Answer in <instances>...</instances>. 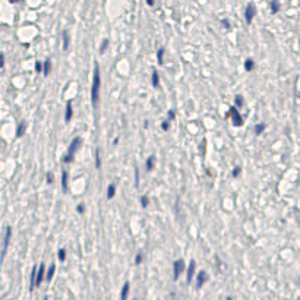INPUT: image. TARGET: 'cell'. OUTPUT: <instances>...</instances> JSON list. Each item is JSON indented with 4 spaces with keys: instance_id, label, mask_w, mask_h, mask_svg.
<instances>
[{
    "instance_id": "6da1fadb",
    "label": "cell",
    "mask_w": 300,
    "mask_h": 300,
    "mask_svg": "<svg viewBox=\"0 0 300 300\" xmlns=\"http://www.w3.org/2000/svg\"><path fill=\"white\" fill-rule=\"evenodd\" d=\"M100 88H101V76H100V67L98 63L94 66V76H92V85H91V103L94 108H97L98 101H100Z\"/></svg>"
},
{
    "instance_id": "7a4b0ae2",
    "label": "cell",
    "mask_w": 300,
    "mask_h": 300,
    "mask_svg": "<svg viewBox=\"0 0 300 300\" xmlns=\"http://www.w3.org/2000/svg\"><path fill=\"white\" fill-rule=\"evenodd\" d=\"M81 145H82V138H75L69 144V148H67V154L65 157H63V163H72L73 160H75V154H76V151H79V148H81Z\"/></svg>"
},
{
    "instance_id": "3957f363",
    "label": "cell",
    "mask_w": 300,
    "mask_h": 300,
    "mask_svg": "<svg viewBox=\"0 0 300 300\" xmlns=\"http://www.w3.org/2000/svg\"><path fill=\"white\" fill-rule=\"evenodd\" d=\"M228 116H230V119H231V123H233L236 128H240V126H243L245 120H243L242 114H240L239 110H237V108H236L234 106L230 108V111H228Z\"/></svg>"
},
{
    "instance_id": "277c9868",
    "label": "cell",
    "mask_w": 300,
    "mask_h": 300,
    "mask_svg": "<svg viewBox=\"0 0 300 300\" xmlns=\"http://www.w3.org/2000/svg\"><path fill=\"white\" fill-rule=\"evenodd\" d=\"M184 271V261L183 259H177V261H174L173 264V278H174V281H177L179 277H180V274Z\"/></svg>"
},
{
    "instance_id": "5b68a950",
    "label": "cell",
    "mask_w": 300,
    "mask_h": 300,
    "mask_svg": "<svg viewBox=\"0 0 300 300\" xmlns=\"http://www.w3.org/2000/svg\"><path fill=\"white\" fill-rule=\"evenodd\" d=\"M11 237H12V227L7 226L6 227V233H5V240H3V250H2V261L6 255V250L9 247V243H11Z\"/></svg>"
},
{
    "instance_id": "8992f818",
    "label": "cell",
    "mask_w": 300,
    "mask_h": 300,
    "mask_svg": "<svg viewBox=\"0 0 300 300\" xmlns=\"http://www.w3.org/2000/svg\"><path fill=\"white\" fill-rule=\"evenodd\" d=\"M255 13H256L255 6L252 5V3H249V5L246 6V11H245V19H246V22H247V23L252 22V21H253V18H255Z\"/></svg>"
},
{
    "instance_id": "52a82bcc",
    "label": "cell",
    "mask_w": 300,
    "mask_h": 300,
    "mask_svg": "<svg viewBox=\"0 0 300 300\" xmlns=\"http://www.w3.org/2000/svg\"><path fill=\"white\" fill-rule=\"evenodd\" d=\"M44 274H45V267L44 264H41L40 268L37 269V278H35V287L41 285V283L44 281Z\"/></svg>"
},
{
    "instance_id": "ba28073f",
    "label": "cell",
    "mask_w": 300,
    "mask_h": 300,
    "mask_svg": "<svg viewBox=\"0 0 300 300\" xmlns=\"http://www.w3.org/2000/svg\"><path fill=\"white\" fill-rule=\"evenodd\" d=\"M206 281H208V274L205 271H199L196 275V289H201Z\"/></svg>"
},
{
    "instance_id": "9c48e42d",
    "label": "cell",
    "mask_w": 300,
    "mask_h": 300,
    "mask_svg": "<svg viewBox=\"0 0 300 300\" xmlns=\"http://www.w3.org/2000/svg\"><path fill=\"white\" fill-rule=\"evenodd\" d=\"M195 267H196V262L192 259L190 261V264H189V267H188V275H186V281L188 283H192V280H193V274H195Z\"/></svg>"
},
{
    "instance_id": "30bf717a",
    "label": "cell",
    "mask_w": 300,
    "mask_h": 300,
    "mask_svg": "<svg viewBox=\"0 0 300 300\" xmlns=\"http://www.w3.org/2000/svg\"><path fill=\"white\" fill-rule=\"evenodd\" d=\"M73 116V107H72V101H67L66 104V111H65V122H70Z\"/></svg>"
},
{
    "instance_id": "8fae6325",
    "label": "cell",
    "mask_w": 300,
    "mask_h": 300,
    "mask_svg": "<svg viewBox=\"0 0 300 300\" xmlns=\"http://www.w3.org/2000/svg\"><path fill=\"white\" fill-rule=\"evenodd\" d=\"M129 289H130V284H129V283H125V284H123L122 293H120V300H126V299H128Z\"/></svg>"
},
{
    "instance_id": "7c38bea8",
    "label": "cell",
    "mask_w": 300,
    "mask_h": 300,
    "mask_svg": "<svg viewBox=\"0 0 300 300\" xmlns=\"http://www.w3.org/2000/svg\"><path fill=\"white\" fill-rule=\"evenodd\" d=\"M25 130H27V122H21L19 125H18V129H16V136H18V138L23 136Z\"/></svg>"
},
{
    "instance_id": "4fadbf2b",
    "label": "cell",
    "mask_w": 300,
    "mask_h": 300,
    "mask_svg": "<svg viewBox=\"0 0 300 300\" xmlns=\"http://www.w3.org/2000/svg\"><path fill=\"white\" fill-rule=\"evenodd\" d=\"M67 182H69L67 171H61V189H63V192L67 190Z\"/></svg>"
},
{
    "instance_id": "5bb4252c",
    "label": "cell",
    "mask_w": 300,
    "mask_h": 300,
    "mask_svg": "<svg viewBox=\"0 0 300 300\" xmlns=\"http://www.w3.org/2000/svg\"><path fill=\"white\" fill-rule=\"evenodd\" d=\"M43 72H44V76H49L51 72V60L50 59H47L44 61V65H43Z\"/></svg>"
},
{
    "instance_id": "9a60e30c",
    "label": "cell",
    "mask_w": 300,
    "mask_h": 300,
    "mask_svg": "<svg viewBox=\"0 0 300 300\" xmlns=\"http://www.w3.org/2000/svg\"><path fill=\"white\" fill-rule=\"evenodd\" d=\"M114 195H116V184L111 183V184H108V188H107V198H108V199H113Z\"/></svg>"
},
{
    "instance_id": "2e32d148",
    "label": "cell",
    "mask_w": 300,
    "mask_h": 300,
    "mask_svg": "<svg viewBox=\"0 0 300 300\" xmlns=\"http://www.w3.org/2000/svg\"><path fill=\"white\" fill-rule=\"evenodd\" d=\"M234 104H236V108H239V107H243L245 104V98H243V95H236V98H234Z\"/></svg>"
},
{
    "instance_id": "e0dca14e",
    "label": "cell",
    "mask_w": 300,
    "mask_h": 300,
    "mask_svg": "<svg viewBox=\"0 0 300 300\" xmlns=\"http://www.w3.org/2000/svg\"><path fill=\"white\" fill-rule=\"evenodd\" d=\"M245 69L247 70V72L253 70V69H255V61L252 60V59H246L245 60Z\"/></svg>"
},
{
    "instance_id": "ac0fdd59",
    "label": "cell",
    "mask_w": 300,
    "mask_h": 300,
    "mask_svg": "<svg viewBox=\"0 0 300 300\" xmlns=\"http://www.w3.org/2000/svg\"><path fill=\"white\" fill-rule=\"evenodd\" d=\"M152 87L154 88H158L160 87V78H158V72L157 70L152 72Z\"/></svg>"
},
{
    "instance_id": "d6986e66",
    "label": "cell",
    "mask_w": 300,
    "mask_h": 300,
    "mask_svg": "<svg viewBox=\"0 0 300 300\" xmlns=\"http://www.w3.org/2000/svg\"><path fill=\"white\" fill-rule=\"evenodd\" d=\"M54 271H56V265H50L49 271H47V274H45V280H47V281H51V278H53V275H54Z\"/></svg>"
},
{
    "instance_id": "ffe728a7",
    "label": "cell",
    "mask_w": 300,
    "mask_h": 300,
    "mask_svg": "<svg viewBox=\"0 0 300 300\" xmlns=\"http://www.w3.org/2000/svg\"><path fill=\"white\" fill-rule=\"evenodd\" d=\"M154 163H155V157L151 155L150 158L146 160V170H148V171H151V170L154 168Z\"/></svg>"
},
{
    "instance_id": "44dd1931",
    "label": "cell",
    "mask_w": 300,
    "mask_h": 300,
    "mask_svg": "<svg viewBox=\"0 0 300 300\" xmlns=\"http://www.w3.org/2000/svg\"><path fill=\"white\" fill-rule=\"evenodd\" d=\"M265 128H267V125H265V123H259V125H256V126H255V135L264 133Z\"/></svg>"
},
{
    "instance_id": "7402d4cb",
    "label": "cell",
    "mask_w": 300,
    "mask_h": 300,
    "mask_svg": "<svg viewBox=\"0 0 300 300\" xmlns=\"http://www.w3.org/2000/svg\"><path fill=\"white\" fill-rule=\"evenodd\" d=\"M278 11H280V2L278 0H273L271 2V12L273 13H277Z\"/></svg>"
},
{
    "instance_id": "603a6c76",
    "label": "cell",
    "mask_w": 300,
    "mask_h": 300,
    "mask_svg": "<svg viewBox=\"0 0 300 300\" xmlns=\"http://www.w3.org/2000/svg\"><path fill=\"white\" fill-rule=\"evenodd\" d=\"M67 47H69V34L63 31V50H67Z\"/></svg>"
},
{
    "instance_id": "cb8c5ba5",
    "label": "cell",
    "mask_w": 300,
    "mask_h": 300,
    "mask_svg": "<svg viewBox=\"0 0 300 300\" xmlns=\"http://www.w3.org/2000/svg\"><path fill=\"white\" fill-rule=\"evenodd\" d=\"M95 167L97 168H100L101 167V158H100V150L97 148L95 150Z\"/></svg>"
},
{
    "instance_id": "d4e9b609",
    "label": "cell",
    "mask_w": 300,
    "mask_h": 300,
    "mask_svg": "<svg viewBox=\"0 0 300 300\" xmlns=\"http://www.w3.org/2000/svg\"><path fill=\"white\" fill-rule=\"evenodd\" d=\"M141 205H142V208H146V206L150 205V198L148 196H141Z\"/></svg>"
},
{
    "instance_id": "484cf974",
    "label": "cell",
    "mask_w": 300,
    "mask_h": 300,
    "mask_svg": "<svg viewBox=\"0 0 300 300\" xmlns=\"http://www.w3.org/2000/svg\"><path fill=\"white\" fill-rule=\"evenodd\" d=\"M57 256H59V261H61V262H63V261H65V259H66V249H63V247H61V249L59 250V253H57Z\"/></svg>"
},
{
    "instance_id": "4316f807",
    "label": "cell",
    "mask_w": 300,
    "mask_h": 300,
    "mask_svg": "<svg viewBox=\"0 0 300 300\" xmlns=\"http://www.w3.org/2000/svg\"><path fill=\"white\" fill-rule=\"evenodd\" d=\"M240 173H242V167L237 166V167H234V168H233V171H231V176H233V177H239Z\"/></svg>"
},
{
    "instance_id": "83f0119b",
    "label": "cell",
    "mask_w": 300,
    "mask_h": 300,
    "mask_svg": "<svg viewBox=\"0 0 300 300\" xmlns=\"http://www.w3.org/2000/svg\"><path fill=\"white\" fill-rule=\"evenodd\" d=\"M107 47H108V40H104V41L101 43V47H100V53H101V54L107 50Z\"/></svg>"
},
{
    "instance_id": "f1b7e54d",
    "label": "cell",
    "mask_w": 300,
    "mask_h": 300,
    "mask_svg": "<svg viewBox=\"0 0 300 300\" xmlns=\"http://www.w3.org/2000/svg\"><path fill=\"white\" fill-rule=\"evenodd\" d=\"M163 57H164V49H160L158 53H157V59H158V63H163Z\"/></svg>"
},
{
    "instance_id": "f546056e",
    "label": "cell",
    "mask_w": 300,
    "mask_h": 300,
    "mask_svg": "<svg viewBox=\"0 0 300 300\" xmlns=\"http://www.w3.org/2000/svg\"><path fill=\"white\" fill-rule=\"evenodd\" d=\"M35 72L37 73L43 72V63H41V61H37V63H35Z\"/></svg>"
},
{
    "instance_id": "4dcf8cb0",
    "label": "cell",
    "mask_w": 300,
    "mask_h": 300,
    "mask_svg": "<svg viewBox=\"0 0 300 300\" xmlns=\"http://www.w3.org/2000/svg\"><path fill=\"white\" fill-rule=\"evenodd\" d=\"M141 262H142V253H138V255L135 256V264H136V265H139Z\"/></svg>"
},
{
    "instance_id": "1f68e13d",
    "label": "cell",
    "mask_w": 300,
    "mask_h": 300,
    "mask_svg": "<svg viewBox=\"0 0 300 300\" xmlns=\"http://www.w3.org/2000/svg\"><path fill=\"white\" fill-rule=\"evenodd\" d=\"M161 128H163V130H164V132H167V130H168V128H170L168 122H163L161 123Z\"/></svg>"
},
{
    "instance_id": "d6a6232c",
    "label": "cell",
    "mask_w": 300,
    "mask_h": 300,
    "mask_svg": "<svg viewBox=\"0 0 300 300\" xmlns=\"http://www.w3.org/2000/svg\"><path fill=\"white\" fill-rule=\"evenodd\" d=\"M5 66V54L3 53H0V69Z\"/></svg>"
},
{
    "instance_id": "836d02e7",
    "label": "cell",
    "mask_w": 300,
    "mask_h": 300,
    "mask_svg": "<svg viewBox=\"0 0 300 300\" xmlns=\"http://www.w3.org/2000/svg\"><path fill=\"white\" fill-rule=\"evenodd\" d=\"M76 211H78L79 214H83V212H85V206H83L82 204H81V205L76 206Z\"/></svg>"
},
{
    "instance_id": "e575fe53",
    "label": "cell",
    "mask_w": 300,
    "mask_h": 300,
    "mask_svg": "<svg viewBox=\"0 0 300 300\" xmlns=\"http://www.w3.org/2000/svg\"><path fill=\"white\" fill-rule=\"evenodd\" d=\"M174 117H176V113L173 110L168 111V120H174Z\"/></svg>"
},
{
    "instance_id": "d590c367",
    "label": "cell",
    "mask_w": 300,
    "mask_h": 300,
    "mask_svg": "<svg viewBox=\"0 0 300 300\" xmlns=\"http://www.w3.org/2000/svg\"><path fill=\"white\" fill-rule=\"evenodd\" d=\"M51 182H53V174L47 173V183H51Z\"/></svg>"
},
{
    "instance_id": "8d00e7d4",
    "label": "cell",
    "mask_w": 300,
    "mask_h": 300,
    "mask_svg": "<svg viewBox=\"0 0 300 300\" xmlns=\"http://www.w3.org/2000/svg\"><path fill=\"white\" fill-rule=\"evenodd\" d=\"M221 22H222V25H224L226 28H230V25H228V22L226 21V19H224V21H221Z\"/></svg>"
},
{
    "instance_id": "74e56055",
    "label": "cell",
    "mask_w": 300,
    "mask_h": 300,
    "mask_svg": "<svg viewBox=\"0 0 300 300\" xmlns=\"http://www.w3.org/2000/svg\"><path fill=\"white\" fill-rule=\"evenodd\" d=\"M146 3L150 6H154V0H146Z\"/></svg>"
},
{
    "instance_id": "f35d334b",
    "label": "cell",
    "mask_w": 300,
    "mask_h": 300,
    "mask_svg": "<svg viewBox=\"0 0 300 300\" xmlns=\"http://www.w3.org/2000/svg\"><path fill=\"white\" fill-rule=\"evenodd\" d=\"M11 3H18V2H21V0H9Z\"/></svg>"
},
{
    "instance_id": "ab89813d",
    "label": "cell",
    "mask_w": 300,
    "mask_h": 300,
    "mask_svg": "<svg viewBox=\"0 0 300 300\" xmlns=\"http://www.w3.org/2000/svg\"><path fill=\"white\" fill-rule=\"evenodd\" d=\"M226 300H233V299H231V297H227V299H226Z\"/></svg>"
}]
</instances>
